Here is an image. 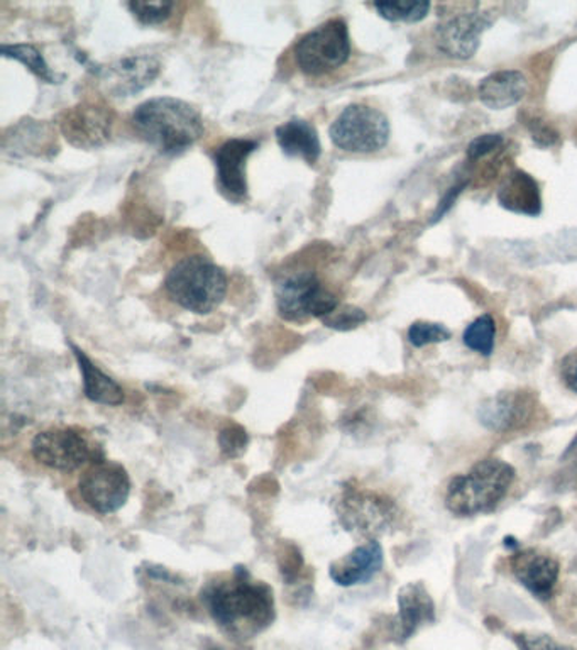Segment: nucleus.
<instances>
[{
  "instance_id": "f257e3e1",
  "label": "nucleus",
  "mask_w": 577,
  "mask_h": 650,
  "mask_svg": "<svg viewBox=\"0 0 577 650\" xmlns=\"http://www.w3.org/2000/svg\"><path fill=\"white\" fill-rule=\"evenodd\" d=\"M202 598L213 621L232 639H253L273 623V589L253 581L244 569L207 586Z\"/></svg>"
},
{
  "instance_id": "f03ea898",
  "label": "nucleus",
  "mask_w": 577,
  "mask_h": 650,
  "mask_svg": "<svg viewBox=\"0 0 577 650\" xmlns=\"http://www.w3.org/2000/svg\"><path fill=\"white\" fill-rule=\"evenodd\" d=\"M133 126L143 141L171 156L190 149L206 133L199 111L175 97L151 98L137 105Z\"/></svg>"
},
{
  "instance_id": "7ed1b4c3",
  "label": "nucleus",
  "mask_w": 577,
  "mask_h": 650,
  "mask_svg": "<svg viewBox=\"0 0 577 650\" xmlns=\"http://www.w3.org/2000/svg\"><path fill=\"white\" fill-rule=\"evenodd\" d=\"M515 480L512 464L502 459H484L470 473L455 476L445 493V506L458 517L493 512L502 503Z\"/></svg>"
},
{
  "instance_id": "20e7f679",
  "label": "nucleus",
  "mask_w": 577,
  "mask_h": 650,
  "mask_svg": "<svg viewBox=\"0 0 577 650\" xmlns=\"http://www.w3.org/2000/svg\"><path fill=\"white\" fill-rule=\"evenodd\" d=\"M165 289L175 304L193 314H210L224 302L228 275L202 254L178 261L165 280Z\"/></svg>"
},
{
  "instance_id": "39448f33",
  "label": "nucleus",
  "mask_w": 577,
  "mask_h": 650,
  "mask_svg": "<svg viewBox=\"0 0 577 650\" xmlns=\"http://www.w3.org/2000/svg\"><path fill=\"white\" fill-rule=\"evenodd\" d=\"M350 56L349 30L344 19H328L295 44V62L307 76H321L346 65Z\"/></svg>"
},
{
  "instance_id": "423d86ee",
  "label": "nucleus",
  "mask_w": 577,
  "mask_h": 650,
  "mask_svg": "<svg viewBox=\"0 0 577 650\" xmlns=\"http://www.w3.org/2000/svg\"><path fill=\"white\" fill-rule=\"evenodd\" d=\"M328 136L336 148L356 155L379 151L390 141V123L378 108L353 104L334 120Z\"/></svg>"
},
{
  "instance_id": "0eeeda50",
  "label": "nucleus",
  "mask_w": 577,
  "mask_h": 650,
  "mask_svg": "<svg viewBox=\"0 0 577 650\" xmlns=\"http://www.w3.org/2000/svg\"><path fill=\"white\" fill-rule=\"evenodd\" d=\"M276 307L285 321H324L339 308V298L322 285L314 271L305 270L280 283L276 289Z\"/></svg>"
},
{
  "instance_id": "6e6552de",
  "label": "nucleus",
  "mask_w": 577,
  "mask_h": 650,
  "mask_svg": "<svg viewBox=\"0 0 577 650\" xmlns=\"http://www.w3.org/2000/svg\"><path fill=\"white\" fill-rule=\"evenodd\" d=\"M98 449L82 430L65 427L38 433L33 441L34 458L51 470L73 471L97 463Z\"/></svg>"
},
{
  "instance_id": "1a4fd4ad",
  "label": "nucleus",
  "mask_w": 577,
  "mask_h": 650,
  "mask_svg": "<svg viewBox=\"0 0 577 650\" xmlns=\"http://www.w3.org/2000/svg\"><path fill=\"white\" fill-rule=\"evenodd\" d=\"M80 495L95 512L114 513L126 505L130 493V480L120 464L97 461L78 481Z\"/></svg>"
},
{
  "instance_id": "9d476101",
  "label": "nucleus",
  "mask_w": 577,
  "mask_h": 650,
  "mask_svg": "<svg viewBox=\"0 0 577 650\" xmlns=\"http://www.w3.org/2000/svg\"><path fill=\"white\" fill-rule=\"evenodd\" d=\"M258 148H260V143L254 139L234 138L229 139L221 148L217 149V187L225 199L238 203L248 200L245 165Z\"/></svg>"
},
{
  "instance_id": "9b49d317",
  "label": "nucleus",
  "mask_w": 577,
  "mask_h": 650,
  "mask_svg": "<svg viewBox=\"0 0 577 650\" xmlns=\"http://www.w3.org/2000/svg\"><path fill=\"white\" fill-rule=\"evenodd\" d=\"M394 518V503L371 493L349 492L340 503V521L347 531L363 535L381 534Z\"/></svg>"
},
{
  "instance_id": "f8f14e48",
  "label": "nucleus",
  "mask_w": 577,
  "mask_h": 650,
  "mask_svg": "<svg viewBox=\"0 0 577 650\" xmlns=\"http://www.w3.org/2000/svg\"><path fill=\"white\" fill-rule=\"evenodd\" d=\"M491 25L483 12H465L437 25V46L451 59L468 60L480 48L481 36Z\"/></svg>"
},
{
  "instance_id": "ddd939ff",
  "label": "nucleus",
  "mask_w": 577,
  "mask_h": 650,
  "mask_svg": "<svg viewBox=\"0 0 577 650\" xmlns=\"http://www.w3.org/2000/svg\"><path fill=\"white\" fill-rule=\"evenodd\" d=\"M512 572L532 595L548 600L559 579V563L534 549L520 551L512 557Z\"/></svg>"
},
{
  "instance_id": "4468645a",
  "label": "nucleus",
  "mask_w": 577,
  "mask_h": 650,
  "mask_svg": "<svg viewBox=\"0 0 577 650\" xmlns=\"http://www.w3.org/2000/svg\"><path fill=\"white\" fill-rule=\"evenodd\" d=\"M382 559L385 557L378 542H368L336 560L331 566V578L339 586L365 585L381 572Z\"/></svg>"
},
{
  "instance_id": "2eb2a0df",
  "label": "nucleus",
  "mask_w": 577,
  "mask_h": 650,
  "mask_svg": "<svg viewBox=\"0 0 577 650\" xmlns=\"http://www.w3.org/2000/svg\"><path fill=\"white\" fill-rule=\"evenodd\" d=\"M398 640L410 639L419 627L436 621V605L422 583H408L398 593Z\"/></svg>"
},
{
  "instance_id": "dca6fc26",
  "label": "nucleus",
  "mask_w": 577,
  "mask_h": 650,
  "mask_svg": "<svg viewBox=\"0 0 577 650\" xmlns=\"http://www.w3.org/2000/svg\"><path fill=\"white\" fill-rule=\"evenodd\" d=\"M534 403L525 395L503 394L481 407L480 419L494 432L522 429L531 422Z\"/></svg>"
},
{
  "instance_id": "f3484780",
  "label": "nucleus",
  "mask_w": 577,
  "mask_h": 650,
  "mask_svg": "<svg viewBox=\"0 0 577 650\" xmlns=\"http://www.w3.org/2000/svg\"><path fill=\"white\" fill-rule=\"evenodd\" d=\"M527 76L516 70H502L481 80L478 87L480 101L493 111H505L518 104L527 95Z\"/></svg>"
},
{
  "instance_id": "a211bd4d",
  "label": "nucleus",
  "mask_w": 577,
  "mask_h": 650,
  "mask_svg": "<svg viewBox=\"0 0 577 650\" xmlns=\"http://www.w3.org/2000/svg\"><path fill=\"white\" fill-rule=\"evenodd\" d=\"M111 114L105 107L87 105L70 114L63 124L66 139L76 146H98L111 136Z\"/></svg>"
},
{
  "instance_id": "6ab92c4d",
  "label": "nucleus",
  "mask_w": 577,
  "mask_h": 650,
  "mask_svg": "<svg viewBox=\"0 0 577 650\" xmlns=\"http://www.w3.org/2000/svg\"><path fill=\"white\" fill-rule=\"evenodd\" d=\"M276 141L290 158L304 159L314 165L321 158L322 146L314 124L304 119H292L276 127Z\"/></svg>"
},
{
  "instance_id": "aec40b11",
  "label": "nucleus",
  "mask_w": 577,
  "mask_h": 650,
  "mask_svg": "<svg viewBox=\"0 0 577 650\" xmlns=\"http://www.w3.org/2000/svg\"><path fill=\"white\" fill-rule=\"evenodd\" d=\"M499 202L510 212L538 216L542 199L537 181L524 171H513L500 187Z\"/></svg>"
},
{
  "instance_id": "412c9836",
  "label": "nucleus",
  "mask_w": 577,
  "mask_h": 650,
  "mask_svg": "<svg viewBox=\"0 0 577 650\" xmlns=\"http://www.w3.org/2000/svg\"><path fill=\"white\" fill-rule=\"evenodd\" d=\"M73 355H75L76 363H78L80 371L84 376V391L88 400L102 405H120L124 401V390L116 379L105 375L104 371L97 368L94 363L88 359L84 350L73 346Z\"/></svg>"
},
{
  "instance_id": "4be33fe9",
  "label": "nucleus",
  "mask_w": 577,
  "mask_h": 650,
  "mask_svg": "<svg viewBox=\"0 0 577 650\" xmlns=\"http://www.w3.org/2000/svg\"><path fill=\"white\" fill-rule=\"evenodd\" d=\"M158 72L159 63L149 56L123 60L111 70L117 94L126 95V97H130L136 92L143 91L146 85L151 84Z\"/></svg>"
},
{
  "instance_id": "5701e85b",
  "label": "nucleus",
  "mask_w": 577,
  "mask_h": 650,
  "mask_svg": "<svg viewBox=\"0 0 577 650\" xmlns=\"http://www.w3.org/2000/svg\"><path fill=\"white\" fill-rule=\"evenodd\" d=\"M465 346L471 350H476L480 355L491 356L494 349V339H496V324L491 315H481L473 324L468 325L464 331Z\"/></svg>"
},
{
  "instance_id": "b1692460",
  "label": "nucleus",
  "mask_w": 577,
  "mask_h": 650,
  "mask_svg": "<svg viewBox=\"0 0 577 650\" xmlns=\"http://www.w3.org/2000/svg\"><path fill=\"white\" fill-rule=\"evenodd\" d=\"M2 54H4L6 59L18 60L22 65L28 66L34 75L48 82V84H54L56 82L50 66L44 62L43 54L36 48L31 46V44H12V46L4 44L2 46Z\"/></svg>"
},
{
  "instance_id": "393cba45",
  "label": "nucleus",
  "mask_w": 577,
  "mask_h": 650,
  "mask_svg": "<svg viewBox=\"0 0 577 650\" xmlns=\"http://www.w3.org/2000/svg\"><path fill=\"white\" fill-rule=\"evenodd\" d=\"M376 11L391 22H419L427 18L430 2H376Z\"/></svg>"
},
{
  "instance_id": "a878e982",
  "label": "nucleus",
  "mask_w": 577,
  "mask_h": 650,
  "mask_svg": "<svg viewBox=\"0 0 577 650\" xmlns=\"http://www.w3.org/2000/svg\"><path fill=\"white\" fill-rule=\"evenodd\" d=\"M130 14L145 25H158L167 21L174 12V2H130Z\"/></svg>"
},
{
  "instance_id": "bb28decb",
  "label": "nucleus",
  "mask_w": 577,
  "mask_h": 650,
  "mask_svg": "<svg viewBox=\"0 0 577 650\" xmlns=\"http://www.w3.org/2000/svg\"><path fill=\"white\" fill-rule=\"evenodd\" d=\"M449 339H451V331L445 329L444 325L433 324V322H416L408 329V340L411 346L416 347L445 343Z\"/></svg>"
},
{
  "instance_id": "cd10ccee",
  "label": "nucleus",
  "mask_w": 577,
  "mask_h": 650,
  "mask_svg": "<svg viewBox=\"0 0 577 650\" xmlns=\"http://www.w3.org/2000/svg\"><path fill=\"white\" fill-rule=\"evenodd\" d=\"M368 321V315L361 308L353 307V305H346V307H339L336 312L325 317L324 325L336 331H353L359 325L365 324Z\"/></svg>"
},
{
  "instance_id": "c85d7f7f",
  "label": "nucleus",
  "mask_w": 577,
  "mask_h": 650,
  "mask_svg": "<svg viewBox=\"0 0 577 650\" xmlns=\"http://www.w3.org/2000/svg\"><path fill=\"white\" fill-rule=\"evenodd\" d=\"M248 442H250L248 432L238 423L225 427V429H222L221 436H219L222 452L229 458H238L239 454H242Z\"/></svg>"
},
{
  "instance_id": "c756f323",
  "label": "nucleus",
  "mask_w": 577,
  "mask_h": 650,
  "mask_svg": "<svg viewBox=\"0 0 577 650\" xmlns=\"http://www.w3.org/2000/svg\"><path fill=\"white\" fill-rule=\"evenodd\" d=\"M516 646L520 650H577L574 647L563 646L548 636H531V633H520L515 637Z\"/></svg>"
},
{
  "instance_id": "7c9ffc66",
  "label": "nucleus",
  "mask_w": 577,
  "mask_h": 650,
  "mask_svg": "<svg viewBox=\"0 0 577 650\" xmlns=\"http://www.w3.org/2000/svg\"><path fill=\"white\" fill-rule=\"evenodd\" d=\"M503 145V138L500 134H483L471 141L468 146V158L480 159L483 156L490 155L494 149H499Z\"/></svg>"
},
{
  "instance_id": "2f4dec72",
  "label": "nucleus",
  "mask_w": 577,
  "mask_h": 650,
  "mask_svg": "<svg viewBox=\"0 0 577 650\" xmlns=\"http://www.w3.org/2000/svg\"><path fill=\"white\" fill-rule=\"evenodd\" d=\"M527 126L528 129H531L532 138H534V141L537 143L538 146L550 148V146H554L559 141V134H557V130L554 129L550 124L545 123V120L532 119L528 120Z\"/></svg>"
},
{
  "instance_id": "473e14b6",
  "label": "nucleus",
  "mask_w": 577,
  "mask_h": 650,
  "mask_svg": "<svg viewBox=\"0 0 577 650\" xmlns=\"http://www.w3.org/2000/svg\"><path fill=\"white\" fill-rule=\"evenodd\" d=\"M560 376H563L566 387L577 394V349L570 350L569 355L560 363Z\"/></svg>"
},
{
  "instance_id": "72a5a7b5",
  "label": "nucleus",
  "mask_w": 577,
  "mask_h": 650,
  "mask_svg": "<svg viewBox=\"0 0 577 650\" xmlns=\"http://www.w3.org/2000/svg\"><path fill=\"white\" fill-rule=\"evenodd\" d=\"M282 566L283 578L288 579L292 581L296 575H298L300 566H302V557H300L298 551L295 547H290V549H285V554L282 556Z\"/></svg>"
}]
</instances>
